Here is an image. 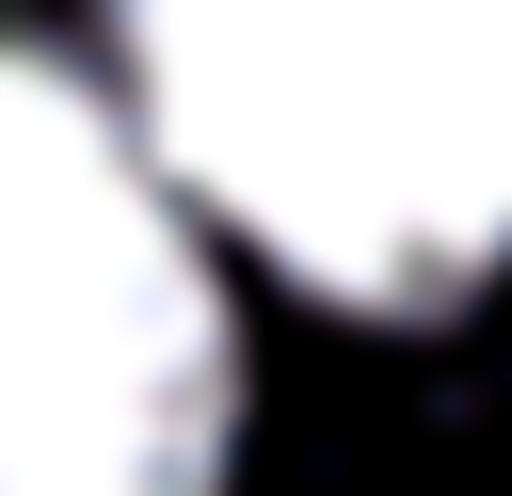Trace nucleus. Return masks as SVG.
<instances>
[{"mask_svg": "<svg viewBox=\"0 0 512 496\" xmlns=\"http://www.w3.org/2000/svg\"><path fill=\"white\" fill-rule=\"evenodd\" d=\"M240 304L128 96L0 16V496H224Z\"/></svg>", "mask_w": 512, "mask_h": 496, "instance_id": "obj_2", "label": "nucleus"}, {"mask_svg": "<svg viewBox=\"0 0 512 496\" xmlns=\"http://www.w3.org/2000/svg\"><path fill=\"white\" fill-rule=\"evenodd\" d=\"M160 176L336 320L512 272V0H96Z\"/></svg>", "mask_w": 512, "mask_h": 496, "instance_id": "obj_1", "label": "nucleus"}]
</instances>
